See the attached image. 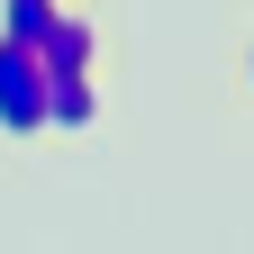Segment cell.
<instances>
[{
	"instance_id": "1",
	"label": "cell",
	"mask_w": 254,
	"mask_h": 254,
	"mask_svg": "<svg viewBox=\"0 0 254 254\" xmlns=\"http://www.w3.org/2000/svg\"><path fill=\"white\" fill-rule=\"evenodd\" d=\"M0 136L27 145V136H46V64L0 37Z\"/></svg>"
},
{
	"instance_id": "2",
	"label": "cell",
	"mask_w": 254,
	"mask_h": 254,
	"mask_svg": "<svg viewBox=\"0 0 254 254\" xmlns=\"http://www.w3.org/2000/svg\"><path fill=\"white\" fill-rule=\"evenodd\" d=\"M37 64H46V73H91V64H100V18L73 0V9L55 18V37L37 46Z\"/></svg>"
},
{
	"instance_id": "3",
	"label": "cell",
	"mask_w": 254,
	"mask_h": 254,
	"mask_svg": "<svg viewBox=\"0 0 254 254\" xmlns=\"http://www.w3.org/2000/svg\"><path fill=\"white\" fill-rule=\"evenodd\" d=\"M46 127H64V136L100 127V82L91 73H46Z\"/></svg>"
},
{
	"instance_id": "4",
	"label": "cell",
	"mask_w": 254,
	"mask_h": 254,
	"mask_svg": "<svg viewBox=\"0 0 254 254\" xmlns=\"http://www.w3.org/2000/svg\"><path fill=\"white\" fill-rule=\"evenodd\" d=\"M64 9H73V0H0V37L37 55V46L55 37V18H64Z\"/></svg>"
},
{
	"instance_id": "5",
	"label": "cell",
	"mask_w": 254,
	"mask_h": 254,
	"mask_svg": "<svg viewBox=\"0 0 254 254\" xmlns=\"http://www.w3.org/2000/svg\"><path fill=\"white\" fill-rule=\"evenodd\" d=\"M236 82H245V100H254V27H245V46H236Z\"/></svg>"
}]
</instances>
